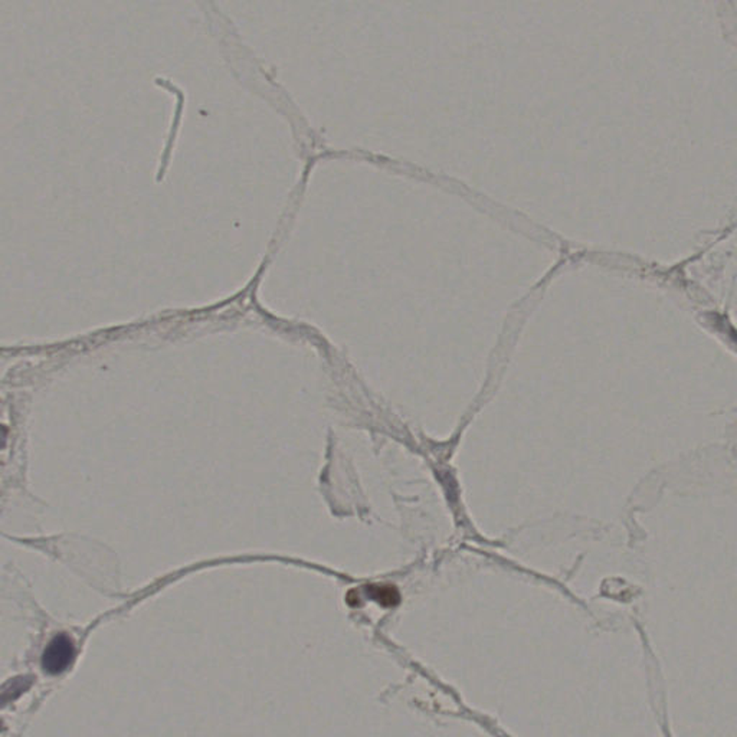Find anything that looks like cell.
Instances as JSON below:
<instances>
[{"label": "cell", "mask_w": 737, "mask_h": 737, "mask_svg": "<svg viewBox=\"0 0 737 737\" xmlns=\"http://www.w3.org/2000/svg\"><path fill=\"white\" fill-rule=\"evenodd\" d=\"M74 641L65 634L57 635L43 649V668L50 676L64 673L75 660Z\"/></svg>", "instance_id": "1"}]
</instances>
